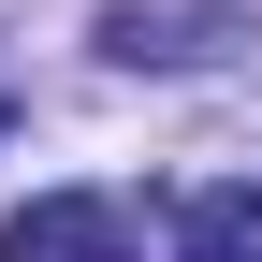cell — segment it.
Wrapping results in <instances>:
<instances>
[{
	"label": "cell",
	"instance_id": "obj_1",
	"mask_svg": "<svg viewBox=\"0 0 262 262\" xmlns=\"http://www.w3.org/2000/svg\"><path fill=\"white\" fill-rule=\"evenodd\" d=\"M0 262H146V219L117 189H29L0 219Z\"/></svg>",
	"mask_w": 262,
	"mask_h": 262
},
{
	"label": "cell",
	"instance_id": "obj_2",
	"mask_svg": "<svg viewBox=\"0 0 262 262\" xmlns=\"http://www.w3.org/2000/svg\"><path fill=\"white\" fill-rule=\"evenodd\" d=\"M160 262H262V175H189V189H160Z\"/></svg>",
	"mask_w": 262,
	"mask_h": 262
},
{
	"label": "cell",
	"instance_id": "obj_3",
	"mask_svg": "<svg viewBox=\"0 0 262 262\" xmlns=\"http://www.w3.org/2000/svg\"><path fill=\"white\" fill-rule=\"evenodd\" d=\"M189 29H233V15H219V0H204V15H146V0H117V15H102V58H117V73H175V58H204Z\"/></svg>",
	"mask_w": 262,
	"mask_h": 262
}]
</instances>
